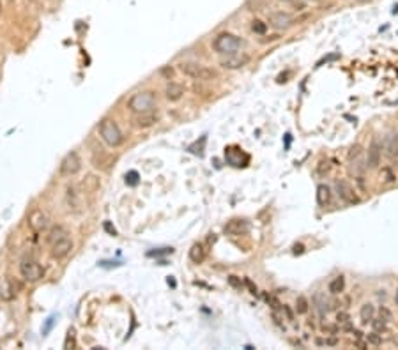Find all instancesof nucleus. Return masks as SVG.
Returning <instances> with one entry per match:
<instances>
[{
    "label": "nucleus",
    "instance_id": "1",
    "mask_svg": "<svg viewBox=\"0 0 398 350\" xmlns=\"http://www.w3.org/2000/svg\"><path fill=\"white\" fill-rule=\"evenodd\" d=\"M48 244H50V253L52 257L60 260V258L68 257L71 249H73V241L69 237V232L64 227L57 225L50 230L48 233Z\"/></svg>",
    "mask_w": 398,
    "mask_h": 350
},
{
    "label": "nucleus",
    "instance_id": "2",
    "mask_svg": "<svg viewBox=\"0 0 398 350\" xmlns=\"http://www.w3.org/2000/svg\"><path fill=\"white\" fill-rule=\"evenodd\" d=\"M97 131H99L101 140L105 141L108 147H112V149H117V147H121L122 143H124V136H122L121 127L117 126V122L112 121V119H103V121L99 122Z\"/></svg>",
    "mask_w": 398,
    "mask_h": 350
},
{
    "label": "nucleus",
    "instance_id": "3",
    "mask_svg": "<svg viewBox=\"0 0 398 350\" xmlns=\"http://www.w3.org/2000/svg\"><path fill=\"white\" fill-rule=\"evenodd\" d=\"M179 71L182 74H186L188 78L200 80V82H207V80H213V78L218 76V73H216L214 69L207 68V66L199 64V62H182V64H179Z\"/></svg>",
    "mask_w": 398,
    "mask_h": 350
},
{
    "label": "nucleus",
    "instance_id": "4",
    "mask_svg": "<svg viewBox=\"0 0 398 350\" xmlns=\"http://www.w3.org/2000/svg\"><path fill=\"white\" fill-rule=\"evenodd\" d=\"M213 48L214 52L221 55H235V52H239V48H241V39L230 32H221L214 37Z\"/></svg>",
    "mask_w": 398,
    "mask_h": 350
},
{
    "label": "nucleus",
    "instance_id": "5",
    "mask_svg": "<svg viewBox=\"0 0 398 350\" xmlns=\"http://www.w3.org/2000/svg\"><path fill=\"white\" fill-rule=\"evenodd\" d=\"M19 276L23 278L25 281L36 283L44 278V267L34 258H23L19 262Z\"/></svg>",
    "mask_w": 398,
    "mask_h": 350
},
{
    "label": "nucleus",
    "instance_id": "6",
    "mask_svg": "<svg viewBox=\"0 0 398 350\" xmlns=\"http://www.w3.org/2000/svg\"><path fill=\"white\" fill-rule=\"evenodd\" d=\"M156 105V96L151 90H145V92H138L133 94L127 101V108L135 113H142V112H149L152 110Z\"/></svg>",
    "mask_w": 398,
    "mask_h": 350
},
{
    "label": "nucleus",
    "instance_id": "7",
    "mask_svg": "<svg viewBox=\"0 0 398 350\" xmlns=\"http://www.w3.org/2000/svg\"><path fill=\"white\" fill-rule=\"evenodd\" d=\"M80 170H82V158H80L78 152L73 151L62 159L58 174H60V177H74Z\"/></svg>",
    "mask_w": 398,
    "mask_h": 350
},
{
    "label": "nucleus",
    "instance_id": "8",
    "mask_svg": "<svg viewBox=\"0 0 398 350\" xmlns=\"http://www.w3.org/2000/svg\"><path fill=\"white\" fill-rule=\"evenodd\" d=\"M335 188H336V193H338V196L344 200L345 204H349V205L360 204V196L356 194V190L352 188V184H350V182H347V180L340 179V180H336V182H335Z\"/></svg>",
    "mask_w": 398,
    "mask_h": 350
},
{
    "label": "nucleus",
    "instance_id": "9",
    "mask_svg": "<svg viewBox=\"0 0 398 350\" xmlns=\"http://www.w3.org/2000/svg\"><path fill=\"white\" fill-rule=\"evenodd\" d=\"M380 158H382V145H380V141L377 140V138H374V140H372V143H370V147H368L366 166H368L370 170L377 168V166H379V163H380Z\"/></svg>",
    "mask_w": 398,
    "mask_h": 350
},
{
    "label": "nucleus",
    "instance_id": "10",
    "mask_svg": "<svg viewBox=\"0 0 398 350\" xmlns=\"http://www.w3.org/2000/svg\"><path fill=\"white\" fill-rule=\"evenodd\" d=\"M19 290V285H16L9 278H0V299L2 301H13Z\"/></svg>",
    "mask_w": 398,
    "mask_h": 350
},
{
    "label": "nucleus",
    "instance_id": "11",
    "mask_svg": "<svg viewBox=\"0 0 398 350\" xmlns=\"http://www.w3.org/2000/svg\"><path fill=\"white\" fill-rule=\"evenodd\" d=\"M158 121H160V115L154 110H149V112H142L135 117V126L140 129H147V127L154 126Z\"/></svg>",
    "mask_w": 398,
    "mask_h": 350
},
{
    "label": "nucleus",
    "instance_id": "12",
    "mask_svg": "<svg viewBox=\"0 0 398 350\" xmlns=\"http://www.w3.org/2000/svg\"><path fill=\"white\" fill-rule=\"evenodd\" d=\"M29 227L34 232H43L46 227H48V216L43 212V210H34V212L29 216Z\"/></svg>",
    "mask_w": 398,
    "mask_h": 350
},
{
    "label": "nucleus",
    "instance_id": "13",
    "mask_svg": "<svg viewBox=\"0 0 398 350\" xmlns=\"http://www.w3.org/2000/svg\"><path fill=\"white\" fill-rule=\"evenodd\" d=\"M269 21H271L272 27L276 29H285L292 23V16L289 13H283V11H278V13H271L269 15Z\"/></svg>",
    "mask_w": 398,
    "mask_h": 350
},
{
    "label": "nucleus",
    "instance_id": "14",
    "mask_svg": "<svg viewBox=\"0 0 398 350\" xmlns=\"http://www.w3.org/2000/svg\"><path fill=\"white\" fill-rule=\"evenodd\" d=\"M66 204H68V209L73 210V212L80 210V193L76 191V186H68V190H66Z\"/></svg>",
    "mask_w": 398,
    "mask_h": 350
},
{
    "label": "nucleus",
    "instance_id": "15",
    "mask_svg": "<svg viewBox=\"0 0 398 350\" xmlns=\"http://www.w3.org/2000/svg\"><path fill=\"white\" fill-rule=\"evenodd\" d=\"M225 232L230 235H241V233L248 232V223L244 219H232L225 225Z\"/></svg>",
    "mask_w": 398,
    "mask_h": 350
},
{
    "label": "nucleus",
    "instance_id": "16",
    "mask_svg": "<svg viewBox=\"0 0 398 350\" xmlns=\"http://www.w3.org/2000/svg\"><path fill=\"white\" fill-rule=\"evenodd\" d=\"M384 151L389 159L398 161V135H389L384 141Z\"/></svg>",
    "mask_w": 398,
    "mask_h": 350
},
{
    "label": "nucleus",
    "instance_id": "17",
    "mask_svg": "<svg viewBox=\"0 0 398 350\" xmlns=\"http://www.w3.org/2000/svg\"><path fill=\"white\" fill-rule=\"evenodd\" d=\"M248 62V57H239V55H228L225 60H221L223 69H239Z\"/></svg>",
    "mask_w": 398,
    "mask_h": 350
},
{
    "label": "nucleus",
    "instance_id": "18",
    "mask_svg": "<svg viewBox=\"0 0 398 350\" xmlns=\"http://www.w3.org/2000/svg\"><path fill=\"white\" fill-rule=\"evenodd\" d=\"M182 94H184V88L179 83H168L165 88V97L168 101H179Z\"/></svg>",
    "mask_w": 398,
    "mask_h": 350
},
{
    "label": "nucleus",
    "instance_id": "19",
    "mask_svg": "<svg viewBox=\"0 0 398 350\" xmlns=\"http://www.w3.org/2000/svg\"><path fill=\"white\" fill-rule=\"evenodd\" d=\"M317 202L319 205H327L331 202V190L326 184H321L317 188Z\"/></svg>",
    "mask_w": 398,
    "mask_h": 350
},
{
    "label": "nucleus",
    "instance_id": "20",
    "mask_svg": "<svg viewBox=\"0 0 398 350\" xmlns=\"http://www.w3.org/2000/svg\"><path fill=\"white\" fill-rule=\"evenodd\" d=\"M374 315H375V308H374V304H370V302H366V304H363V306H361L360 316H361V322H363V324H368V322H372Z\"/></svg>",
    "mask_w": 398,
    "mask_h": 350
},
{
    "label": "nucleus",
    "instance_id": "21",
    "mask_svg": "<svg viewBox=\"0 0 398 350\" xmlns=\"http://www.w3.org/2000/svg\"><path fill=\"white\" fill-rule=\"evenodd\" d=\"M190 258H191V262H195V263H200L202 260H204L205 251H204V248H202V244H193V246H191Z\"/></svg>",
    "mask_w": 398,
    "mask_h": 350
},
{
    "label": "nucleus",
    "instance_id": "22",
    "mask_svg": "<svg viewBox=\"0 0 398 350\" xmlns=\"http://www.w3.org/2000/svg\"><path fill=\"white\" fill-rule=\"evenodd\" d=\"M344 288H345V280L342 276L335 278V280L329 283V292H331V294H342Z\"/></svg>",
    "mask_w": 398,
    "mask_h": 350
},
{
    "label": "nucleus",
    "instance_id": "23",
    "mask_svg": "<svg viewBox=\"0 0 398 350\" xmlns=\"http://www.w3.org/2000/svg\"><path fill=\"white\" fill-rule=\"evenodd\" d=\"M308 310H310V304H308V299L303 296H299L296 299V311L299 313V315H306L308 313Z\"/></svg>",
    "mask_w": 398,
    "mask_h": 350
},
{
    "label": "nucleus",
    "instance_id": "24",
    "mask_svg": "<svg viewBox=\"0 0 398 350\" xmlns=\"http://www.w3.org/2000/svg\"><path fill=\"white\" fill-rule=\"evenodd\" d=\"M366 341H368L370 345H375V347L382 345V338H380V334L375 332V331H372L370 334H366Z\"/></svg>",
    "mask_w": 398,
    "mask_h": 350
},
{
    "label": "nucleus",
    "instance_id": "25",
    "mask_svg": "<svg viewBox=\"0 0 398 350\" xmlns=\"http://www.w3.org/2000/svg\"><path fill=\"white\" fill-rule=\"evenodd\" d=\"M370 324H372V327H374L375 332H379V334H382L384 331L388 329V327H386V322H384L382 318H377V320H375V318H372V322H370Z\"/></svg>",
    "mask_w": 398,
    "mask_h": 350
},
{
    "label": "nucleus",
    "instance_id": "26",
    "mask_svg": "<svg viewBox=\"0 0 398 350\" xmlns=\"http://www.w3.org/2000/svg\"><path fill=\"white\" fill-rule=\"evenodd\" d=\"M252 30L255 32V34H266L267 30V25L264 23V21H260V19H255L252 25Z\"/></svg>",
    "mask_w": 398,
    "mask_h": 350
},
{
    "label": "nucleus",
    "instance_id": "27",
    "mask_svg": "<svg viewBox=\"0 0 398 350\" xmlns=\"http://www.w3.org/2000/svg\"><path fill=\"white\" fill-rule=\"evenodd\" d=\"M76 347V341H74V329H69L68 338L64 341V349H74Z\"/></svg>",
    "mask_w": 398,
    "mask_h": 350
},
{
    "label": "nucleus",
    "instance_id": "28",
    "mask_svg": "<svg viewBox=\"0 0 398 350\" xmlns=\"http://www.w3.org/2000/svg\"><path fill=\"white\" fill-rule=\"evenodd\" d=\"M379 315H380V318H382V320L386 322V324L393 320V313H391V311H389L386 306H380V308H379Z\"/></svg>",
    "mask_w": 398,
    "mask_h": 350
},
{
    "label": "nucleus",
    "instance_id": "29",
    "mask_svg": "<svg viewBox=\"0 0 398 350\" xmlns=\"http://www.w3.org/2000/svg\"><path fill=\"white\" fill-rule=\"evenodd\" d=\"M336 322L342 324V326H347L350 322V315L347 311H338V313H336Z\"/></svg>",
    "mask_w": 398,
    "mask_h": 350
},
{
    "label": "nucleus",
    "instance_id": "30",
    "mask_svg": "<svg viewBox=\"0 0 398 350\" xmlns=\"http://www.w3.org/2000/svg\"><path fill=\"white\" fill-rule=\"evenodd\" d=\"M126 182L131 186L138 184V174H136V172H129V174L126 175Z\"/></svg>",
    "mask_w": 398,
    "mask_h": 350
},
{
    "label": "nucleus",
    "instance_id": "31",
    "mask_svg": "<svg viewBox=\"0 0 398 350\" xmlns=\"http://www.w3.org/2000/svg\"><path fill=\"white\" fill-rule=\"evenodd\" d=\"M360 154H361V147H360V145L350 147V151H349V159H350V161L356 159V158H358Z\"/></svg>",
    "mask_w": 398,
    "mask_h": 350
},
{
    "label": "nucleus",
    "instance_id": "32",
    "mask_svg": "<svg viewBox=\"0 0 398 350\" xmlns=\"http://www.w3.org/2000/svg\"><path fill=\"white\" fill-rule=\"evenodd\" d=\"M228 283L234 288H241V280H237V276H228Z\"/></svg>",
    "mask_w": 398,
    "mask_h": 350
},
{
    "label": "nucleus",
    "instance_id": "33",
    "mask_svg": "<svg viewBox=\"0 0 398 350\" xmlns=\"http://www.w3.org/2000/svg\"><path fill=\"white\" fill-rule=\"evenodd\" d=\"M329 163H324V161H322L321 163V166H319V174H327V172H329Z\"/></svg>",
    "mask_w": 398,
    "mask_h": 350
},
{
    "label": "nucleus",
    "instance_id": "34",
    "mask_svg": "<svg viewBox=\"0 0 398 350\" xmlns=\"http://www.w3.org/2000/svg\"><path fill=\"white\" fill-rule=\"evenodd\" d=\"M382 174H384V175H386V179H384V180H386V182H393V180H395V179H397V177H395V175H393V174H391V172H389V170H388V168H386V170H384V172H382Z\"/></svg>",
    "mask_w": 398,
    "mask_h": 350
},
{
    "label": "nucleus",
    "instance_id": "35",
    "mask_svg": "<svg viewBox=\"0 0 398 350\" xmlns=\"http://www.w3.org/2000/svg\"><path fill=\"white\" fill-rule=\"evenodd\" d=\"M322 331H324V332H331V334H335L336 327L335 326H324V327H322Z\"/></svg>",
    "mask_w": 398,
    "mask_h": 350
},
{
    "label": "nucleus",
    "instance_id": "36",
    "mask_svg": "<svg viewBox=\"0 0 398 350\" xmlns=\"http://www.w3.org/2000/svg\"><path fill=\"white\" fill-rule=\"evenodd\" d=\"M283 311L287 313V316H289V320H292V318H294V316H292V311L289 310V306H283Z\"/></svg>",
    "mask_w": 398,
    "mask_h": 350
},
{
    "label": "nucleus",
    "instance_id": "37",
    "mask_svg": "<svg viewBox=\"0 0 398 350\" xmlns=\"http://www.w3.org/2000/svg\"><path fill=\"white\" fill-rule=\"evenodd\" d=\"M294 253H303V246H301V244H299V246H297V244L294 246Z\"/></svg>",
    "mask_w": 398,
    "mask_h": 350
},
{
    "label": "nucleus",
    "instance_id": "38",
    "mask_svg": "<svg viewBox=\"0 0 398 350\" xmlns=\"http://www.w3.org/2000/svg\"><path fill=\"white\" fill-rule=\"evenodd\" d=\"M395 302H397V306H398V290H397V294H395Z\"/></svg>",
    "mask_w": 398,
    "mask_h": 350
},
{
    "label": "nucleus",
    "instance_id": "39",
    "mask_svg": "<svg viewBox=\"0 0 398 350\" xmlns=\"http://www.w3.org/2000/svg\"><path fill=\"white\" fill-rule=\"evenodd\" d=\"M360 4H366V2H370V0H358Z\"/></svg>",
    "mask_w": 398,
    "mask_h": 350
},
{
    "label": "nucleus",
    "instance_id": "40",
    "mask_svg": "<svg viewBox=\"0 0 398 350\" xmlns=\"http://www.w3.org/2000/svg\"><path fill=\"white\" fill-rule=\"evenodd\" d=\"M0 13H2V2H0Z\"/></svg>",
    "mask_w": 398,
    "mask_h": 350
}]
</instances>
